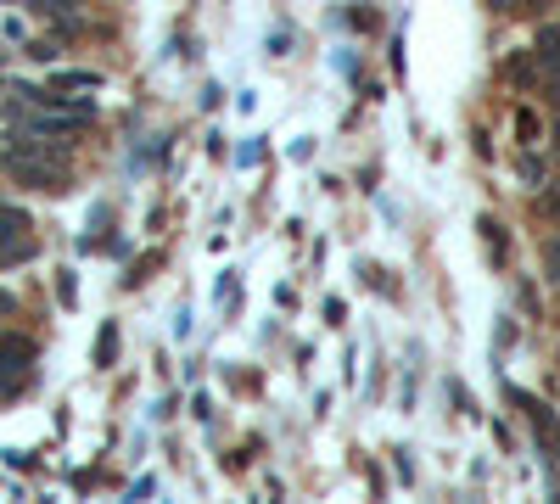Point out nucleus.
Listing matches in <instances>:
<instances>
[{"instance_id": "1", "label": "nucleus", "mask_w": 560, "mask_h": 504, "mask_svg": "<svg viewBox=\"0 0 560 504\" xmlns=\"http://www.w3.org/2000/svg\"><path fill=\"white\" fill-rule=\"evenodd\" d=\"M538 62H544V68L560 79V23L538 28Z\"/></svg>"}, {"instance_id": "2", "label": "nucleus", "mask_w": 560, "mask_h": 504, "mask_svg": "<svg viewBox=\"0 0 560 504\" xmlns=\"http://www.w3.org/2000/svg\"><path fill=\"white\" fill-rule=\"evenodd\" d=\"M101 73H51V90H96Z\"/></svg>"}, {"instance_id": "3", "label": "nucleus", "mask_w": 560, "mask_h": 504, "mask_svg": "<svg viewBox=\"0 0 560 504\" xmlns=\"http://www.w3.org/2000/svg\"><path fill=\"white\" fill-rule=\"evenodd\" d=\"M23 230H28V213L23 208H0V241L23 236Z\"/></svg>"}, {"instance_id": "4", "label": "nucleus", "mask_w": 560, "mask_h": 504, "mask_svg": "<svg viewBox=\"0 0 560 504\" xmlns=\"http://www.w3.org/2000/svg\"><path fill=\"white\" fill-rule=\"evenodd\" d=\"M538 213H544L549 224H560V185H549V191L538 196Z\"/></svg>"}, {"instance_id": "5", "label": "nucleus", "mask_w": 560, "mask_h": 504, "mask_svg": "<svg viewBox=\"0 0 560 504\" xmlns=\"http://www.w3.org/2000/svg\"><path fill=\"white\" fill-rule=\"evenodd\" d=\"M493 6H499V12H544V6H555V0H493Z\"/></svg>"}, {"instance_id": "6", "label": "nucleus", "mask_w": 560, "mask_h": 504, "mask_svg": "<svg viewBox=\"0 0 560 504\" xmlns=\"http://www.w3.org/2000/svg\"><path fill=\"white\" fill-rule=\"evenodd\" d=\"M544 269H549V280L560 286V236H549V241H544Z\"/></svg>"}, {"instance_id": "7", "label": "nucleus", "mask_w": 560, "mask_h": 504, "mask_svg": "<svg viewBox=\"0 0 560 504\" xmlns=\"http://www.w3.org/2000/svg\"><path fill=\"white\" fill-rule=\"evenodd\" d=\"M516 135H521V140L538 135V118H532V112H516Z\"/></svg>"}, {"instance_id": "8", "label": "nucleus", "mask_w": 560, "mask_h": 504, "mask_svg": "<svg viewBox=\"0 0 560 504\" xmlns=\"http://www.w3.org/2000/svg\"><path fill=\"white\" fill-rule=\"evenodd\" d=\"M521 180L538 185V180H544V163H538V157H521Z\"/></svg>"}, {"instance_id": "9", "label": "nucleus", "mask_w": 560, "mask_h": 504, "mask_svg": "<svg viewBox=\"0 0 560 504\" xmlns=\"http://www.w3.org/2000/svg\"><path fill=\"white\" fill-rule=\"evenodd\" d=\"M555 129H560V112H555Z\"/></svg>"}]
</instances>
